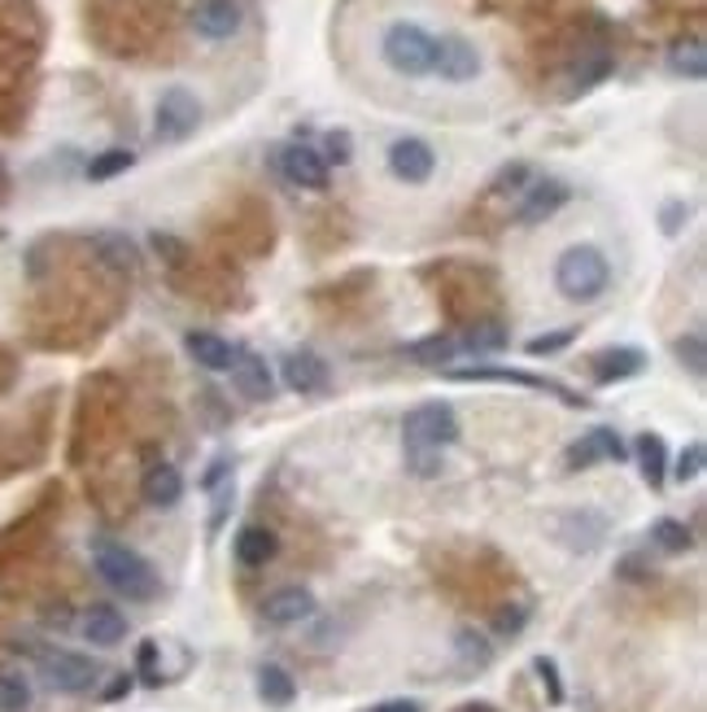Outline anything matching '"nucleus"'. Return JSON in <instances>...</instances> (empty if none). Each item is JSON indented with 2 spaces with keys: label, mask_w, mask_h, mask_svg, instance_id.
Here are the masks:
<instances>
[{
  "label": "nucleus",
  "mask_w": 707,
  "mask_h": 712,
  "mask_svg": "<svg viewBox=\"0 0 707 712\" xmlns=\"http://www.w3.org/2000/svg\"><path fill=\"white\" fill-rule=\"evenodd\" d=\"M92 564L101 572V581L114 590V594H127L132 603H148L157 594V572L144 560L141 551L123 547V542H96L92 551Z\"/></svg>",
  "instance_id": "nucleus-1"
},
{
  "label": "nucleus",
  "mask_w": 707,
  "mask_h": 712,
  "mask_svg": "<svg viewBox=\"0 0 707 712\" xmlns=\"http://www.w3.org/2000/svg\"><path fill=\"white\" fill-rule=\"evenodd\" d=\"M612 285V263L598 245H567L555 258V288L567 302H594Z\"/></svg>",
  "instance_id": "nucleus-2"
},
{
  "label": "nucleus",
  "mask_w": 707,
  "mask_h": 712,
  "mask_svg": "<svg viewBox=\"0 0 707 712\" xmlns=\"http://www.w3.org/2000/svg\"><path fill=\"white\" fill-rule=\"evenodd\" d=\"M380 58H385L389 71L402 74V79H424V74H432V62H437V40L416 22H393L385 31V40H380Z\"/></svg>",
  "instance_id": "nucleus-3"
},
{
  "label": "nucleus",
  "mask_w": 707,
  "mask_h": 712,
  "mask_svg": "<svg viewBox=\"0 0 707 712\" xmlns=\"http://www.w3.org/2000/svg\"><path fill=\"white\" fill-rule=\"evenodd\" d=\"M407 455H441L450 441H459V416L450 403H420L402 420Z\"/></svg>",
  "instance_id": "nucleus-4"
},
{
  "label": "nucleus",
  "mask_w": 707,
  "mask_h": 712,
  "mask_svg": "<svg viewBox=\"0 0 707 712\" xmlns=\"http://www.w3.org/2000/svg\"><path fill=\"white\" fill-rule=\"evenodd\" d=\"M202 128V101L188 92V88H166L153 105V136L162 144H180L188 141L193 132Z\"/></svg>",
  "instance_id": "nucleus-5"
},
{
  "label": "nucleus",
  "mask_w": 707,
  "mask_h": 712,
  "mask_svg": "<svg viewBox=\"0 0 707 712\" xmlns=\"http://www.w3.org/2000/svg\"><path fill=\"white\" fill-rule=\"evenodd\" d=\"M40 678L62 695H83V691L96 686L101 669H96L92 655H79V651H44L40 655Z\"/></svg>",
  "instance_id": "nucleus-6"
},
{
  "label": "nucleus",
  "mask_w": 707,
  "mask_h": 712,
  "mask_svg": "<svg viewBox=\"0 0 707 712\" xmlns=\"http://www.w3.org/2000/svg\"><path fill=\"white\" fill-rule=\"evenodd\" d=\"M276 166H280V175L293 189H306V193H324L328 180H332V166L324 162V153L301 141L276 149Z\"/></svg>",
  "instance_id": "nucleus-7"
},
{
  "label": "nucleus",
  "mask_w": 707,
  "mask_h": 712,
  "mask_svg": "<svg viewBox=\"0 0 707 712\" xmlns=\"http://www.w3.org/2000/svg\"><path fill=\"white\" fill-rule=\"evenodd\" d=\"M389 171L402 184H428L432 171H437V153L420 136H398V141L389 144Z\"/></svg>",
  "instance_id": "nucleus-8"
},
{
  "label": "nucleus",
  "mask_w": 707,
  "mask_h": 712,
  "mask_svg": "<svg viewBox=\"0 0 707 712\" xmlns=\"http://www.w3.org/2000/svg\"><path fill=\"white\" fill-rule=\"evenodd\" d=\"M481 49L463 35H445L437 40V62H432V74H441L445 83H472L481 74Z\"/></svg>",
  "instance_id": "nucleus-9"
},
{
  "label": "nucleus",
  "mask_w": 707,
  "mask_h": 712,
  "mask_svg": "<svg viewBox=\"0 0 707 712\" xmlns=\"http://www.w3.org/2000/svg\"><path fill=\"white\" fill-rule=\"evenodd\" d=\"M567 197H572V189H567L564 180H537V184H529V189L520 193L515 223L537 227V223H546V218H555V214L564 211Z\"/></svg>",
  "instance_id": "nucleus-10"
},
{
  "label": "nucleus",
  "mask_w": 707,
  "mask_h": 712,
  "mask_svg": "<svg viewBox=\"0 0 707 712\" xmlns=\"http://www.w3.org/2000/svg\"><path fill=\"white\" fill-rule=\"evenodd\" d=\"M232 385L240 389V398L249 403H267L276 394V372L267 367V358L254 350H232Z\"/></svg>",
  "instance_id": "nucleus-11"
},
{
  "label": "nucleus",
  "mask_w": 707,
  "mask_h": 712,
  "mask_svg": "<svg viewBox=\"0 0 707 712\" xmlns=\"http://www.w3.org/2000/svg\"><path fill=\"white\" fill-rule=\"evenodd\" d=\"M315 617V594L306 590V586H280V590H271L267 599H263V621L267 625H301V621H310Z\"/></svg>",
  "instance_id": "nucleus-12"
},
{
  "label": "nucleus",
  "mask_w": 707,
  "mask_h": 712,
  "mask_svg": "<svg viewBox=\"0 0 707 712\" xmlns=\"http://www.w3.org/2000/svg\"><path fill=\"white\" fill-rule=\"evenodd\" d=\"M240 22H245V13H240L236 0H197V9H193V31L202 40H214V44L232 40L240 31Z\"/></svg>",
  "instance_id": "nucleus-13"
},
{
  "label": "nucleus",
  "mask_w": 707,
  "mask_h": 712,
  "mask_svg": "<svg viewBox=\"0 0 707 712\" xmlns=\"http://www.w3.org/2000/svg\"><path fill=\"white\" fill-rule=\"evenodd\" d=\"M88 245H92V254L101 258V267H110V272H119V276H136L141 250H136V241H132L127 232H96Z\"/></svg>",
  "instance_id": "nucleus-14"
},
{
  "label": "nucleus",
  "mask_w": 707,
  "mask_h": 712,
  "mask_svg": "<svg viewBox=\"0 0 707 712\" xmlns=\"http://www.w3.org/2000/svg\"><path fill=\"white\" fill-rule=\"evenodd\" d=\"M79 630H83V639L92 642V647H119V642L127 639V617L114 603H92L83 612Z\"/></svg>",
  "instance_id": "nucleus-15"
},
{
  "label": "nucleus",
  "mask_w": 707,
  "mask_h": 712,
  "mask_svg": "<svg viewBox=\"0 0 707 712\" xmlns=\"http://www.w3.org/2000/svg\"><path fill=\"white\" fill-rule=\"evenodd\" d=\"M280 372L284 380H288V389H297V394H319V389H328V363L315 355V350H293V355H284Z\"/></svg>",
  "instance_id": "nucleus-16"
},
{
  "label": "nucleus",
  "mask_w": 707,
  "mask_h": 712,
  "mask_svg": "<svg viewBox=\"0 0 707 712\" xmlns=\"http://www.w3.org/2000/svg\"><path fill=\"white\" fill-rule=\"evenodd\" d=\"M646 367V355L634 350V346H607V350H598V355L590 358V372H594V380L598 385H616V380H629Z\"/></svg>",
  "instance_id": "nucleus-17"
},
{
  "label": "nucleus",
  "mask_w": 707,
  "mask_h": 712,
  "mask_svg": "<svg viewBox=\"0 0 707 712\" xmlns=\"http://www.w3.org/2000/svg\"><path fill=\"white\" fill-rule=\"evenodd\" d=\"M141 495L148 507H175V502L184 499V477H180V468H171V464H153V468H144L141 477Z\"/></svg>",
  "instance_id": "nucleus-18"
},
{
  "label": "nucleus",
  "mask_w": 707,
  "mask_h": 712,
  "mask_svg": "<svg viewBox=\"0 0 707 712\" xmlns=\"http://www.w3.org/2000/svg\"><path fill=\"white\" fill-rule=\"evenodd\" d=\"M598 459H625V446H621V437H616L612 428H594L590 437H581L564 455L567 468H590V464H598Z\"/></svg>",
  "instance_id": "nucleus-19"
},
{
  "label": "nucleus",
  "mask_w": 707,
  "mask_h": 712,
  "mask_svg": "<svg viewBox=\"0 0 707 712\" xmlns=\"http://www.w3.org/2000/svg\"><path fill=\"white\" fill-rule=\"evenodd\" d=\"M276 551H280V542H276V533H271V529H263V525H245V529L236 533V560H240L245 569H263V564H271V560H276Z\"/></svg>",
  "instance_id": "nucleus-20"
},
{
  "label": "nucleus",
  "mask_w": 707,
  "mask_h": 712,
  "mask_svg": "<svg viewBox=\"0 0 707 712\" xmlns=\"http://www.w3.org/2000/svg\"><path fill=\"white\" fill-rule=\"evenodd\" d=\"M184 350H188V358H193L197 367H206V372H227V367H232V346H227L218 333H206V328H193V333L184 337Z\"/></svg>",
  "instance_id": "nucleus-21"
},
{
  "label": "nucleus",
  "mask_w": 707,
  "mask_h": 712,
  "mask_svg": "<svg viewBox=\"0 0 707 712\" xmlns=\"http://www.w3.org/2000/svg\"><path fill=\"white\" fill-rule=\"evenodd\" d=\"M634 450H637V464H642L646 486L659 490V486L668 481V446H664V437H659V433H642L634 441Z\"/></svg>",
  "instance_id": "nucleus-22"
},
{
  "label": "nucleus",
  "mask_w": 707,
  "mask_h": 712,
  "mask_svg": "<svg viewBox=\"0 0 707 712\" xmlns=\"http://www.w3.org/2000/svg\"><path fill=\"white\" fill-rule=\"evenodd\" d=\"M668 71L682 74V79H690V83H699L707 74V49L699 35H686V40H673V49H668Z\"/></svg>",
  "instance_id": "nucleus-23"
},
{
  "label": "nucleus",
  "mask_w": 707,
  "mask_h": 712,
  "mask_svg": "<svg viewBox=\"0 0 707 712\" xmlns=\"http://www.w3.org/2000/svg\"><path fill=\"white\" fill-rule=\"evenodd\" d=\"M258 695H263V704H271V709H288V704L297 700V682H293V673H288L284 664H263V669H258Z\"/></svg>",
  "instance_id": "nucleus-24"
},
{
  "label": "nucleus",
  "mask_w": 707,
  "mask_h": 712,
  "mask_svg": "<svg viewBox=\"0 0 707 712\" xmlns=\"http://www.w3.org/2000/svg\"><path fill=\"white\" fill-rule=\"evenodd\" d=\"M650 542H655L664 556H686V551L695 547V533H690V525H686V520L659 516V520L650 525Z\"/></svg>",
  "instance_id": "nucleus-25"
},
{
  "label": "nucleus",
  "mask_w": 707,
  "mask_h": 712,
  "mask_svg": "<svg viewBox=\"0 0 707 712\" xmlns=\"http://www.w3.org/2000/svg\"><path fill=\"white\" fill-rule=\"evenodd\" d=\"M132 166H136V153H132V149H105V153H96V157L88 162V180H92V184H105V180L127 175Z\"/></svg>",
  "instance_id": "nucleus-26"
},
{
  "label": "nucleus",
  "mask_w": 707,
  "mask_h": 712,
  "mask_svg": "<svg viewBox=\"0 0 707 712\" xmlns=\"http://www.w3.org/2000/svg\"><path fill=\"white\" fill-rule=\"evenodd\" d=\"M454 355H459V337H450V333H432L424 342L407 346V358H416V363H450Z\"/></svg>",
  "instance_id": "nucleus-27"
},
{
  "label": "nucleus",
  "mask_w": 707,
  "mask_h": 712,
  "mask_svg": "<svg viewBox=\"0 0 707 712\" xmlns=\"http://www.w3.org/2000/svg\"><path fill=\"white\" fill-rule=\"evenodd\" d=\"M31 709V682L13 669H0V712H27Z\"/></svg>",
  "instance_id": "nucleus-28"
},
{
  "label": "nucleus",
  "mask_w": 707,
  "mask_h": 712,
  "mask_svg": "<svg viewBox=\"0 0 707 712\" xmlns=\"http://www.w3.org/2000/svg\"><path fill=\"white\" fill-rule=\"evenodd\" d=\"M612 74V53H590L581 67H576V74H572V96H581V92H590L594 83H603Z\"/></svg>",
  "instance_id": "nucleus-29"
},
{
  "label": "nucleus",
  "mask_w": 707,
  "mask_h": 712,
  "mask_svg": "<svg viewBox=\"0 0 707 712\" xmlns=\"http://www.w3.org/2000/svg\"><path fill=\"white\" fill-rule=\"evenodd\" d=\"M454 651H459V660L463 664H477V669H485L490 660H494V647L485 634H477V630H459L454 634Z\"/></svg>",
  "instance_id": "nucleus-30"
},
{
  "label": "nucleus",
  "mask_w": 707,
  "mask_h": 712,
  "mask_svg": "<svg viewBox=\"0 0 707 712\" xmlns=\"http://www.w3.org/2000/svg\"><path fill=\"white\" fill-rule=\"evenodd\" d=\"M673 355L682 358V367H686L690 376H704V372H707V342H704V333H686V337H677Z\"/></svg>",
  "instance_id": "nucleus-31"
},
{
  "label": "nucleus",
  "mask_w": 707,
  "mask_h": 712,
  "mask_svg": "<svg viewBox=\"0 0 707 712\" xmlns=\"http://www.w3.org/2000/svg\"><path fill=\"white\" fill-rule=\"evenodd\" d=\"M477 350V355H498L502 346H506V333L498 328V324H481V328H472L468 333V342H459V350Z\"/></svg>",
  "instance_id": "nucleus-32"
},
{
  "label": "nucleus",
  "mask_w": 707,
  "mask_h": 712,
  "mask_svg": "<svg viewBox=\"0 0 707 712\" xmlns=\"http://www.w3.org/2000/svg\"><path fill=\"white\" fill-rule=\"evenodd\" d=\"M529 189V166L524 162H511V166H502L494 175V184H490V193L494 197H506V193H524Z\"/></svg>",
  "instance_id": "nucleus-33"
},
{
  "label": "nucleus",
  "mask_w": 707,
  "mask_h": 712,
  "mask_svg": "<svg viewBox=\"0 0 707 712\" xmlns=\"http://www.w3.org/2000/svg\"><path fill=\"white\" fill-rule=\"evenodd\" d=\"M324 162L332 166H346V162H354V136L346 132V128H337V132H328L324 136Z\"/></svg>",
  "instance_id": "nucleus-34"
},
{
  "label": "nucleus",
  "mask_w": 707,
  "mask_h": 712,
  "mask_svg": "<svg viewBox=\"0 0 707 712\" xmlns=\"http://www.w3.org/2000/svg\"><path fill=\"white\" fill-rule=\"evenodd\" d=\"M572 337H576V328H560V333H542V337H533L529 342V355L533 358H546V355H560L572 346Z\"/></svg>",
  "instance_id": "nucleus-35"
},
{
  "label": "nucleus",
  "mask_w": 707,
  "mask_h": 712,
  "mask_svg": "<svg viewBox=\"0 0 707 712\" xmlns=\"http://www.w3.org/2000/svg\"><path fill=\"white\" fill-rule=\"evenodd\" d=\"M704 472V446L699 441H690L686 450H682V459H677V481L686 486V481H695Z\"/></svg>",
  "instance_id": "nucleus-36"
},
{
  "label": "nucleus",
  "mask_w": 707,
  "mask_h": 712,
  "mask_svg": "<svg viewBox=\"0 0 707 712\" xmlns=\"http://www.w3.org/2000/svg\"><path fill=\"white\" fill-rule=\"evenodd\" d=\"M533 669H537V678L546 682V691H551V704H564V682H560V669H555V660L537 655V660H533Z\"/></svg>",
  "instance_id": "nucleus-37"
},
{
  "label": "nucleus",
  "mask_w": 707,
  "mask_h": 712,
  "mask_svg": "<svg viewBox=\"0 0 707 712\" xmlns=\"http://www.w3.org/2000/svg\"><path fill=\"white\" fill-rule=\"evenodd\" d=\"M524 621H529V608H520V603H515V608H502V612L494 617V625H498V634H502V639H515V634L524 630Z\"/></svg>",
  "instance_id": "nucleus-38"
},
{
  "label": "nucleus",
  "mask_w": 707,
  "mask_h": 712,
  "mask_svg": "<svg viewBox=\"0 0 707 712\" xmlns=\"http://www.w3.org/2000/svg\"><path fill=\"white\" fill-rule=\"evenodd\" d=\"M686 218H690V206H686V202H668L664 214H659V223H664V232H668V236H677Z\"/></svg>",
  "instance_id": "nucleus-39"
},
{
  "label": "nucleus",
  "mask_w": 707,
  "mask_h": 712,
  "mask_svg": "<svg viewBox=\"0 0 707 712\" xmlns=\"http://www.w3.org/2000/svg\"><path fill=\"white\" fill-rule=\"evenodd\" d=\"M153 250H157V254H166L171 263H180V258H184V245H180L175 236H162V232L153 236Z\"/></svg>",
  "instance_id": "nucleus-40"
},
{
  "label": "nucleus",
  "mask_w": 707,
  "mask_h": 712,
  "mask_svg": "<svg viewBox=\"0 0 707 712\" xmlns=\"http://www.w3.org/2000/svg\"><path fill=\"white\" fill-rule=\"evenodd\" d=\"M127 691H132V678H127V673H119V678L110 682V691H105V704H119Z\"/></svg>",
  "instance_id": "nucleus-41"
},
{
  "label": "nucleus",
  "mask_w": 707,
  "mask_h": 712,
  "mask_svg": "<svg viewBox=\"0 0 707 712\" xmlns=\"http://www.w3.org/2000/svg\"><path fill=\"white\" fill-rule=\"evenodd\" d=\"M367 712H424V709H420V700H385V704H376V709Z\"/></svg>",
  "instance_id": "nucleus-42"
},
{
  "label": "nucleus",
  "mask_w": 707,
  "mask_h": 712,
  "mask_svg": "<svg viewBox=\"0 0 707 712\" xmlns=\"http://www.w3.org/2000/svg\"><path fill=\"white\" fill-rule=\"evenodd\" d=\"M153 660H157V647H153V642H141V669H144V682H157V673H153Z\"/></svg>",
  "instance_id": "nucleus-43"
},
{
  "label": "nucleus",
  "mask_w": 707,
  "mask_h": 712,
  "mask_svg": "<svg viewBox=\"0 0 707 712\" xmlns=\"http://www.w3.org/2000/svg\"><path fill=\"white\" fill-rule=\"evenodd\" d=\"M454 712H498L494 704H459Z\"/></svg>",
  "instance_id": "nucleus-44"
}]
</instances>
